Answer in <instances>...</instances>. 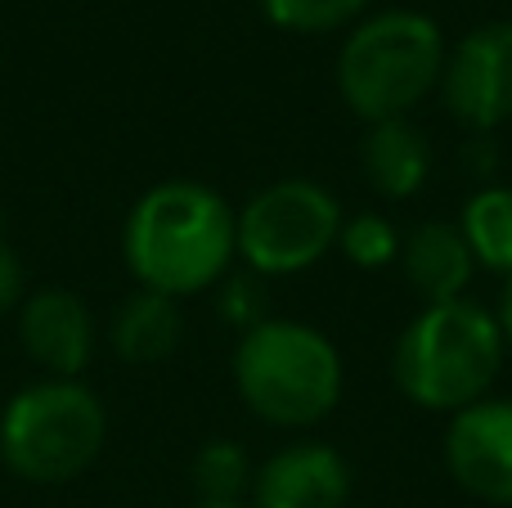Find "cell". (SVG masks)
<instances>
[{
    "label": "cell",
    "instance_id": "6da1fadb",
    "mask_svg": "<svg viewBox=\"0 0 512 508\" xmlns=\"http://www.w3.org/2000/svg\"><path fill=\"white\" fill-rule=\"evenodd\" d=\"M122 252L131 275L149 293H203L230 270V257L239 252L234 212L198 180H167L131 207Z\"/></svg>",
    "mask_w": 512,
    "mask_h": 508
},
{
    "label": "cell",
    "instance_id": "7a4b0ae2",
    "mask_svg": "<svg viewBox=\"0 0 512 508\" xmlns=\"http://www.w3.org/2000/svg\"><path fill=\"white\" fill-rule=\"evenodd\" d=\"M504 360V329L472 302H436L396 342V383L423 410H468L486 401Z\"/></svg>",
    "mask_w": 512,
    "mask_h": 508
},
{
    "label": "cell",
    "instance_id": "3957f363",
    "mask_svg": "<svg viewBox=\"0 0 512 508\" xmlns=\"http://www.w3.org/2000/svg\"><path fill=\"white\" fill-rule=\"evenodd\" d=\"M234 383L256 419L279 428L319 423L342 396V360L319 329L261 320L234 351Z\"/></svg>",
    "mask_w": 512,
    "mask_h": 508
},
{
    "label": "cell",
    "instance_id": "277c9868",
    "mask_svg": "<svg viewBox=\"0 0 512 508\" xmlns=\"http://www.w3.org/2000/svg\"><path fill=\"white\" fill-rule=\"evenodd\" d=\"M445 72V41L427 14L391 9L351 32L337 59L342 99L364 122L405 117Z\"/></svg>",
    "mask_w": 512,
    "mask_h": 508
},
{
    "label": "cell",
    "instance_id": "5b68a950",
    "mask_svg": "<svg viewBox=\"0 0 512 508\" xmlns=\"http://www.w3.org/2000/svg\"><path fill=\"white\" fill-rule=\"evenodd\" d=\"M108 414L77 378H45L23 387L0 419V459L27 482H72L104 450Z\"/></svg>",
    "mask_w": 512,
    "mask_h": 508
},
{
    "label": "cell",
    "instance_id": "8992f818",
    "mask_svg": "<svg viewBox=\"0 0 512 508\" xmlns=\"http://www.w3.org/2000/svg\"><path fill=\"white\" fill-rule=\"evenodd\" d=\"M342 234V207L315 180H279L234 216V243L256 275H297Z\"/></svg>",
    "mask_w": 512,
    "mask_h": 508
},
{
    "label": "cell",
    "instance_id": "52a82bcc",
    "mask_svg": "<svg viewBox=\"0 0 512 508\" xmlns=\"http://www.w3.org/2000/svg\"><path fill=\"white\" fill-rule=\"evenodd\" d=\"M445 104L463 126L495 131L512 117V23H486L454 45L441 72Z\"/></svg>",
    "mask_w": 512,
    "mask_h": 508
},
{
    "label": "cell",
    "instance_id": "ba28073f",
    "mask_svg": "<svg viewBox=\"0 0 512 508\" xmlns=\"http://www.w3.org/2000/svg\"><path fill=\"white\" fill-rule=\"evenodd\" d=\"M445 459L463 491L490 504H512V401H477L454 414Z\"/></svg>",
    "mask_w": 512,
    "mask_h": 508
},
{
    "label": "cell",
    "instance_id": "9c48e42d",
    "mask_svg": "<svg viewBox=\"0 0 512 508\" xmlns=\"http://www.w3.org/2000/svg\"><path fill=\"white\" fill-rule=\"evenodd\" d=\"M18 342L50 378H77L95 351V320L68 288H41L23 302Z\"/></svg>",
    "mask_w": 512,
    "mask_h": 508
},
{
    "label": "cell",
    "instance_id": "30bf717a",
    "mask_svg": "<svg viewBox=\"0 0 512 508\" xmlns=\"http://www.w3.org/2000/svg\"><path fill=\"white\" fill-rule=\"evenodd\" d=\"M346 491L351 473L328 446H288L252 477L256 508H342Z\"/></svg>",
    "mask_w": 512,
    "mask_h": 508
},
{
    "label": "cell",
    "instance_id": "8fae6325",
    "mask_svg": "<svg viewBox=\"0 0 512 508\" xmlns=\"http://www.w3.org/2000/svg\"><path fill=\"white\" fill-rule=\"evenodd\" d=\"M400 261H405L409 284L427 297V306L459 302L463 288L472 284V270H477V257H472L463 230L445 221L418 225L409 243H400Z\"/></svg>",
    "mask_w": 512,
    "mask_h": 508
},
{
    "label": "cell",
    "instance_id": "7c38bea8",
    "mask_svg": "<svg viewBox=\"0 0 512 508\" xmlns=\"http://www.w3.org/2000/svg\"><path fill=\"white\" fill-rule=\"evenodd\" d=\"M360 162L378 194L409 198L423 189L427 171H432V149H427L418 126H409L405 117H391V122H369L360 144Z\"/></svg>",
    "mask_w": 512,
    "mask_h": 508
},
{
    "label": "cell",
    "instance_id": "4fadbf2b",
    "mask_svg": "<svg viewBox=\"0 0 512 508\" xmlns=\"http://www.w3.org/2000/svg\"><path fill=\"white\" fill-rule=\"evenodd\" d=\"M113 347L131 365H158L180 347V306L176 297H162L140 288L126 297L113 320Z\"/></svg>",
    "mask_w": 512,
    "mask_h": 508
},
{
    "label": "cell",
    "instance_id": "5bb4252c",
    "mask_svg": "<svg viewBox=\"0 0 512 508\" xmlns=\"http://www.w3.org/2000/svg\"><path fill=\"white\" fill-rule=\"evenodd\" d=\"M472 257L490 270L512 275V189H481L468 198L459 221Z\"/></svg>",
    "mask_w": 512,
    "mask_h": 508
},
{
    "label": "cell",
    "instance_id": "9a60e30c",
    "mask_svg": "<svg viewBox=\"0 0 512 508\" xmlns=\"http://www.w3.org/2000/svg\"><path fill=\"white\" fill-rule=\"evenodd\" d=\"M194 486L198 504H239L243 491H252V464L243 446L234 441H212L194 455Z\"/></svg>",
    "mask_w": 512,
    "mask_h": 508
},
{
    "label": "cell",
    "instance_id": "2e32d148",
    "mask_svg": "<svg viewBox=\"0 0 512 508\" xmlns=\"http://www.w3.org/2000/svg\"><path fill=\"white\" fill-rule=\"evenodd\" d=\"M337 243H342L346 261H355V266H364V270L391 266V261L400 257L396 225H391L387 216H373V212H360V216H351V221H342Z\"/></svg>",
    "mask_w": 512,
    "mask_h": 508
},
{
    "label": "cell",
    "instance_id": "e0dca14e",
    "mask_svg": "<svg viewBox=\"0 0 512 508\" xmlns=\"http://www.w3.org/2000/svg\"><path fill=\"white\" fill-rule=\"evenodd\" d=\"M265 18L288 32H333L364 9V0H261Z\"/></svg>",
    "mask_w": 512,
    "mask_h": 508
},
{
    "label": "cell",
    "instance_id": "ac0fdd59",
    "mask_svg": "<svg viewBox=\"0 0 512 508\" xmlns=\"http://www.w3.org/2000/svg\"><path fill=\"white\" fill-rule=\"evenodd\" d=\"M225 315H230V324H239L243 333L256 329V324L265 320V297H261V288L252 284V279H234L230 288H225Z\"/></svg>",
    "mask_w": 512,
    "mask_h": 508
},
{
    "label": "cell",
    "instance_id": "d6986e66",
    "mask_svg": "<svg viewBox=\"0 0 512 508\" xmlns=\"http://www.w3.org/2000/svg\"><path fill=\"white\" fill-rule=\"evenodd\" d=\"M23 302V261H18L14 243L0 234V311Z\"/></svg>",
    "mask_w": 512,
    "mask_h": 508
},
{
    "label": "cell",
    "instance_id": "ffe728a7",
    "mask_svg": "<svg viewBox=\"0 0 512 508\" xmlns=\"http://www.w3.org/2000/svg\"><path fill=\"white\" fill-rule=\"evenodd\" d=\"M499 329H504V342L512 347V275H508V293H504V320H499Z\"/></svg>",
    "mask_w": 512,
    "mask_h": 508
},
{
    "label": "cell",
    "instance_id": "44dd1931",
    "mask_svg": "<svg viewBox=\"0 0 512 508\" xmlns=\"http://www.w3.org/2000/svg\"><path fill=\"white\" fill-rule=\"evenodd\" d=\"M194 508H243V504H194Z\"/></svg>",
    "mask_w": 512,
    "mask_h": 508
}]
</instances>
